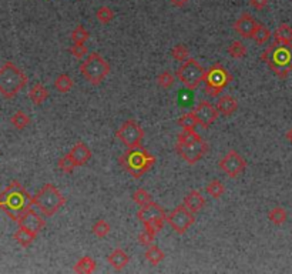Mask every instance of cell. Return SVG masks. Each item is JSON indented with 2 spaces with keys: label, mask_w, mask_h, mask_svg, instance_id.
Masks as SVG:
<instances>
[{
  "label": "cell",
  "mask_w": 292,
  "mask_h": 274,
  "mask_svg": "<svg viewBox=\"0 0 292 274\" xmlns=\"http://www.w3.org/2000/svg\"><path fill=\"white\" fill-rule=\"evenodd\" d=\"M32 207L33 197L19 181H12L0 193V209L15 221H17Z\"/></svg>",
  "instance_id": "6da1fadb"
},
{
  "label": "cell",
  "mask_w": 292,
  "mask_h": 274,
  "mask_svg": "<svg viewBox=\"0 0 292 274\" xmlns=\"http://www.w3.org/2000/svg\"><path fill=\"white\" fill-rule=\"evenodd\" d=\"M261 60L279 79H286L292 71V43L274 42L261 55Z\"/></svg>",
  "instance_id": "7a4b0ae2"
},
{
  "label": "cell",
  "mask_w": 292,
  "mask_h": 274,
  "mask_svg": "<svg viewBox=\"0 0 292 274\" xmlns=\"http://www.w3.org/2000/svg\"><path fill=\"white\" fill-rule=\"evenodd\" d=\"M177 153L188 163L196 165L208 151V144L196 130H182L177 140Z\"/></svg>",
  "instance_id": "3957f363"
},
{
  "label": "cell",
  "mask_w": 292,
  "mask_h": 274,
  "mask_svg": "<svg viewBox=\"0 0 292 274\" xmlns=\"http://www.w3.org/2000/svg\"><path fill=\"white\" fill-rule=\"evenodd\" d=\"M119 163L134 179H141L142 176L154 166L156 157L153 156L149 150L138 146V147L128 149L124 154H121Z\"/></svg>",
  "instance_id": "277c9868"
},
{
  "label": "cell",
  "mask_w": 292,
  "mask_h": 274,
  "mask_svg": "<svg viewBox=\"0 0 292 274\" xmlns=\"http://www.w3.org/2000/svg\"><path fill=\"white\" fill-rule=\"evenodd\" d=\"M66 204V197L52 183H46L33 196V206H36L44 216H53Z\"/></svg>",
  "instance_id": "5b68a950"
},
{
  "label": "cell",
  "mask_w": 292,
  "mask_h": 274,
  "mask_svg": "<svg viewBox=\"0 0 292 274\" xmlns=\"http://www.w3.org/2000/svg\"><path fill=\"white\" fill-rule=\"evenodd\" d=\"M27 85V76L12 62L0 69V93L5 99H13Z\"/></svg>",
  "instance_id": "8992f818"
},
{
  "label": "cell",
  "mask_w": 292,
  "mask_h": 274,
  "mask_svg": "<svg viewBox=\"0 0 292 274\" xmlns=\"http://www.w3.org/2000/svg\"><path fill=\"white\" fill-rule=\"evenodd\" d=\"M80 71L86 77L87 82L97 86L109 76L110 64L106 62L99 53H90L86 60L81 63Z\"/></svg>",
  "instance_id": "52a82bcc"
},
{
  "label": "cell",
  "mask_w": 292,
  "mask_h": 274,
  "mask_svg": "<svg viewBox=\"0 0 292 274\" xmlns=\"http://www.w3.org/2000/svg\"><path fill=\"white\" fill-rule=\"evenodd\" d=\"M206 73V69L196 59H188L182 63L181 67H178L175 76L188 90H196L204 82Z\"/></svg>",
  "instance_id": "ba28073f"
},
{
  "label": "cell",
  "mask_w": 292,
  "mask_h": 274,
  "mask_svg": "<svg viewBox=\"0 0 292 274\" xmlns=\"http://www.w3.org/2000/svg\"><path fill=\"white\" fill-rule=\"evenodd\" d=\"M232 80V76L229 74V71L220 64H214L211 66L206 73V77H204V83H206V93L210 97H217L220 96L224 87L228 85L229 82Z\"/></svg>",
  "instance_id": "9c48e42d"
},
{
  "label": "cell",
  "mask_w": 292,
  "mask_h": 274,
  "mask_svg": "<svg viewBox=\"0 0 292 274\" xmlns=\"http://www.w3.org/2000/svg\"><path fill=\"white\" fill-rule=\"evenodd\" d=\"M137 219L141 221L145 228H150L153 231H161L166 223V212L161 206L151 202V203L141 206V209L137 213Z\"/></svg>",
  "instance_id": "30bf717a"
},
{
  "label": "cell",
  "mask_w": 292,
  "mask_h": 274,
  "mask_svg": "<svg viewBox=\"0 0 292 274\" xmlns=\"http://www.w3.org/2000/svg\"><path fill=\"white\" fill-rule=\"evenodd\" d=\"M116 137L126 146L127 149H133V147L141 146V141L144 139V130L135 120L130 119L124 122L116 132Z\"/></svg>",
  "instance_id": "8fae6325"
},
{
  "label": "cell",
  "mask_w": 292,
  "mask_h": 274,
  "mask_svg": "<svg viewBox=\"0 0 292 274\" xmlns=\"http://www.w3.org/2000/svg\"><path fill=\"white\" fill-rule=\"evenodd\" d=\"M194 221H196L194 213L189 212L184 204L175 207L173 212L167 216L166 219L167 224L173 228L177 234H184V233L194 224Z\"/></svg>",
  "instance_id": "7c38bea8"
},
{
  "label": "cell",
  "mask_w": 292,
  "mask_h": 274,
  "mask_svg": "<svg viewBox=\"0 0 292 274\" xmlns=\"http://www.w3.org/2000/svg\"><path fill=\"white\" fill-rule=\"evenodd\" d=\"M220 169L231 179H235L239 174H242L247 167L245 159L235 150H229L225 156L220 160Z\"/></svg>",
  "instance_id": "4fadbf2b"
},
{
  "label": "cell",
  "mask_w": 292,
  "mask_h": 274,
  "mask_svg": "<svg viewBox=\"0 0 292 274\" xmlns=\"http://www.w3.org/2000/svg\"><path fill=\"white\" fill-rule=\"evenodd\" d=\"M192 113L197 119L198 125L204 127V129H208L210 126L213 125L214 122L218 119V114H220L217 107H214L210 102H201L200 104H197L196 109L192 110Z\"/></svg>",
  "instance_id": "5bb4252c"
},
{
  "label": "cell",
  "mask_w": 292,
  "mask_h": 274,
  "mask_svg": "<svg viewBox=\"0 0 292 274\" xmlns=\"http://www.w3.org/2000/svg\"><path fill=\"white\" fill-rule=\"evenodd\" d=\"M16 223L20 227L29 228V230L34 231V233H37V234L43 228L46 227V220L43 219L39 213L34 212L33 209H29L20 219L17 220Z\"/></svg>",
  "instance_id": "9a60e30c"
},
{
  "label": "cell",
  "mask_w": 292,
  "mask_h": 274,
  "mask_svg": "<svg viewBox=\"0 0 292 274\" xmlns=\"http://www.w3.org/2000/svg\"><path fill=\"white\" fill-rule=\"evenodd\" d=\"M257 24L258 23L255 22V19H254L253 16L250 15V13H244L235 22L234 29H235V31L242 39H250V37H253V33L255 30V27H257Z\"/></svg>",
  "instance_id": "2e32d148"
},
{
  "label": "cell",
  "mask_w": 292,
  "mask_h": 274,
  "mask_svg": "<svg viewBox=\"0 0 292 274\" xmlns=\"http://www.w3.org/2000/svg\"><path fill=\"white\" fill-rule=\"evenodd\" d=\"M69 154H70L71 157H73V160L76 162V165H77V167L79 166H84L91 159V150L88 149V146L87 144H84L83 141H79V143H76L73 147H71V150L69 151Z\"/></svg>",
  "instance_id": "e0dca14e"
},
{
  "label": "cell",
  "mask_w": 292,
  "mask_h": 274,
  "mask_svg": "<svg viewBox=\"0 0 292 274\" xmlns=\"http://www.w3.org/2000/svg\"><path fill=\"white\" fill-rule=\"evenodd\" d=\"M184 206L188 209L189 212L196 214V213L201 212L203 207L206 206V199L198 190H192V191H189L188 194L184 197Z\"/></svg>",
  "instance_id": "ac0fdd59"
},
{
  "label": "cell",
  "mask_w": 292,
  "mask_h": 274,
  "mask_svg": "<svg viewBox=\"0 0 292 274\" xmlns=\"http://www.w3.org/2000/svg\"><path fill=\"white\" fill-rule=\"evenodd\" d=\"M107 261H109V264H110L114 270L121 271V270L130 263V257H128V254H127L123 249H114V250L111 251L110 254L107 256Z\"/></svg>",
  "instance_id": "d6986e66"
},
{
  "label": "cell",
  "mask_w": 292,
  "mask_h": 274,
  "mask_svg": "<svg viewBox=\"0 0 292 274\" xmlns=\"http://www.w3.org/2000/svg\"><path fill=\"white\" fill-rule=\"evenodd\" d=\"M217 110L220 111V114L222 116H225V118H228L231 114H234L238 109V102L232 97V96H229V94H225V96H222L218 99V102H217Z\"/></svg>",
  "instance_id": "ffe728a7"
},
{
  "label": "cell",
  "mask_w": 292,
  "mask_h": 274,
  "mask_svg": "<svg viewBox=\"0 0 292 274\" xmlns=\"http://www.w3.org/2000/svg\"><path fill=\"white\" fill-rule=\"evenodd\" d=\"M36 236H37V233H34V231L29 230V228H24L19 226V228L16 230V233H15L13 237H15V240H16L17 243L26 249V247H29V246L36 240Z\"/></svg>",
  "instance_id": "44dd1931"
},
{
  "label": "cell",
  "mask_w": 292,
  "mask_h": 274,
  "mask_svg": "<svg viewBox=\"0 0 292 274\" xmlns=\"http://www.w3.org/2000/svg\"><path fill=\"white\" fill-rule=\"evenodd\" d=\"M29 97H30V100H32L34 104L40 106L41 103H44L48 99V90L43 86V85L37 83V85H34V86L30 89Z\"/></svg>",
  "instance_id": "7402d4cb"
},
{
  "label": "cell",
  "mask_w": 292,
  "mask_h": 274,
  "mask_svg": "<svg viewBox=\"0 0 292 274\" xmlns=\"http://www.w3.org/2000/svg\"><path fill=\"white\" fill-rule=\"evenodd\" d=\"M95 264L94 259H91V257H88V256H84V257H81V259L74 264V273H80V274H90V273H94L95 271Z\"/></svg>",
  "instance_id": "603a6c76"
},
{
  "label": "cell",
  "mask_w": 292,
  "mask_h": 274,
  "mask_svg": "<svg viewBox=\"0 0 292 274\" xmlns=\"http://www.w3.org/2000/svg\"><path fill=\"white\" fill-rule=\"evenodd\" d=\"M144 257H145L147 261H150L153 266H157V264H160L164 260L166 254L158 246L151 244V246H149V249L145 250V253H144Z\"/></svg>",
  "instance_id": "cb8c5ba5"
},
{
  "label": "cell",
  "mask_w": 292,
  "mask_h": 274,
  "mask_svg": "<svg viewBox=\"0 0 292 274\" xmlns=\"http://www.w3.org/2000/svg\"><path fill=\"white\" fill-rule=\"evenodd\" d=\"M274 39L279 43H292V27L289 24L282 23L274 31Z\"/></svg>",
  "instance_id": "d4e9b609"
},
{
  "label": "cell",
  "mask_w": 292,
  "mask_h": 274,
  "mask_svg": "<svg viewBox=\"0 0 292 274\" xmlns=\"http://www.w3.org/2000/svg\"><path fill=\"white\" fill-rule=\"evenodd\" d=\"M271 31H269V29L267 27V26H264V24H257V27H255V30H254L253 33V37L251 39H254V42L257 43V45H264V43H267L269 39H271Z\"/></svg>",
  "instance_id": "484cf974"
},
{
  "label": "cell",
  "mask_w": 292,
  "mask_h": 274,
  "mask_svg": "<svg viewBox=\"0 0 292 274\" xmlns=\"http://www.w3.org/2000/svg\"><path fill=\"white\" fill-rule=\"evenodd\" d=\"M110 230H111V227L107 220L99 219L97 221H95L94 224H93V227H91V233H93L95 237H99V239H104L106 236H109Z\"/></svg>",
  "instance_id": "4316f807"
},
{
  "label": "cell",
  "mask_w": 292,
  "mask_h": 274,
  "mask_svg": "<svg viewBox=\"0 0 292 274\" xmlns=\"http://www.w3.org/2000/svg\"><path fill=\"white\" fill-rule=\"evenodd\" d=\"M74 86V82L69 74H60L59 77L55 80V87L60 92V93H67L70 92Z\"/></svg>",
  "instance_id": "83f0119b"
},
{
  "label": "cell",
  "mask_w": 292,
  "mask_h": 274,
  "mask_svg": "<svg viewBox=\"0 0 292 274\" xmlns=\"http://www.w3.org/2000/svg\"><path fill=\"white\" fill-rule=\"evenodd\" d=\"M88 39H90V31L87 30L83 24L76 26V27H74V30L71 31V40H73V43L84 45Z\"/></svg>",
  "instance_id": "f1b7e54d"
},
{
  "label": "cell",
  "mask_w": 292,
  "mask_h": 274,
  "mask_svg": "<svg viewBox=\"0 0 292 274\" xmlns=\"http://www.w3.org/2000/svg\"><path fill=\"white\" fill-rule=\"evenodd\" d=\"M268 219L272 224L281 226V224H284L285 221H286L288 214H286L285 209H282V207H274V209L268 213Z\"/></svg>",
  "instance_id": "f546056e"
},
{
  "label": "cell",
  "mask_w": 292,
  "mask_h": 274,
  "mask_svg": "<svg viewBox=\"0 0 292 274\" xmlns=\"http://www.w3.org/2000/svg\"><path fill=\"white\" fill-rule=\"evenodd\" d=\"M178 126L182 127V130H196V127L198 126V122L194 113L189 111V113H185L182 114L181 118L178 119Z\"/></svg>",
  "instance_id": "4dcf8cb0"
},
{
  "label": "cell",
  "mask_w": 292,
  "mask_h": 274,
  "mask_svg": "<svg viewBox=\"0 0 292 274\" xmlns=\"http://www.w3.org/2000/svg\"><path fill=\"white\" fill-rule=\"evenodd\" d=\"M227 52H228V55L231 57H234V59H242L247 55V47L242 42H239V40H235V42H232L231 45L227 49Z\"/></svg>",
  "instance_id": "1f68e13d"
},
{
  "label": "cell",
  "mask_w": 292,
  "mask_h": 274,
  "mask_svg": "<svg viewBox=\"0 0 292 274\" xmlns=\"http://www.w3.org/2000/svg\"><path fill=\"white\" fill-rule=\"evenodd\" d=\"M10 123L15 126L16 129L22 130V129H24V127H27V126L30 125V118H29L24 111L19 110V111H16V113L12 116V119H10Z\"/></svg>",
  "instance_id": "d6a6232c"
},
{
  "label": "cell",
  "mask_w": 292,
  "mask_h": 274,
  "mask_svg": "<svg viewBox=\"0 0 292 274\" xmlns=\"http://www.w3.org/2000/svg\"><path fill=\"white\" fill-rule=\"evenodd\" d=\"M206 191L213 199H220L225 193V187H224V184L220 180H213L207 184Z\"/></svg>",
  "instance_id": "836d02e7"
},
{
  "label": "cell",
  "mask_w": 292,
  "mask_h": 274,
  "mask_svg": "<svg viewBox=\"0 0 292 274\" xmlns=\"http://www.w3.org/2000/svg\"><path fill=\"white\" fill-rule=\"evenodd\" d=\"M171 56H173L174 60L184 63L188 60L189 52L185 45H177V46H174L173 49H171Z\"/></svg>",
  "instance_id": "e575fe53"
},
{
  "label": "cell",
  "mask_w": 292,
  "mask_h": 274,
  "mask_svg": "<svg viewBox=\"0 0 292 274\" xmlns=\"http://www.w3.org/2000/svg\"><path fill=\"white\" fill-rule=\"evenodd\" d=\"M57 166H59V169H60L63 173H71L76 167H77L76 162L73 160V157H71L69 153H67L66 156L62 157V159H59Z\"/></svg>",
  "instance_id": "d590c367"
},
{
  "label": "cell",
  "mask_w": 292,
  "mask_h": 274,
  "mask_svg": "<svg viewBox=\"0 0 292 274\" xmlns=\"http://www.w3.org/2000/svg\"><path fill=\"white\" fill-rule=\"evenodd\" d=\"M95 17H97V20H99L100 23L109 24L111 20L114 19V12H113L110 8L103 6V8L97 9V12H95Z\"/></svg>",
  "instance_id": "8d00e7d4"
},
{
  "label": "cell",
  "mask_w": 292,
  "mask_h": 274,
  "mask_svg": "<svg viewBox=\"0 0 292 274\" xmlns=\"http://www.w3.org/2000/svg\"><path fill=\"white\" fill-rule=\"evenodd\" d=\"M133 202L138 204V206H145V204L151 203L153 199H151L150 193L147 190L138 188V190H135L134 193H133Z\"/></svg>",
  "instance_id": "74e56055"
},
{
  "label": "cell",
  "mask_w": 292,
  "mask_h": 274,
  "mask_svg": "<svg viewBox=\"0 0 292 274\" xmlns=\"http://www.w3.org/2000/svg\"><path fill=\"white\" fill-rule=\"evenodd\" d=\"M156 234H157L156 231H153L150 228L144 227V230L138 234V242H140V244L144 246V247H149V246H151V244L154 243V237H156Z\"/></svg>",
  "instance_id": "f35d334b"
},
{
  "label": "cell",
  "mask_w": 292,
  "mask_h": 274,
  "mask_svg": "<svg viewBox=\"0 0 292 274\" xmlns=\"http://www.w3.org/2000/svg\"><path fill=\"white\" fill-rule=\"evenodd\" d=\"M174 82H175V79L170 71H163L161 74H158L157 85L163 89H170L174 85Z\"/></svg>",
  "instance_id": "ab89813d"
},
{
  "label": "cell",
  "mask_w": 292,
  "mask_h": 274,
  "mask_svg": "<svg viewBox=\"0 0 292 274\" xmlns=\"http://www.w3.org/2000/svg\"><path fill=\"white\" fill-rule=\"evenodd\" d=\"M69 52H70L71 55L74 56L76 59H83V57L88 53L86 45H80V43H74V45L69 49Z\"/></svg>",
  "instance_id": "60d3db41"
},
{
  "label": "cell",
  "mask_w": 292,
  "mask_h": 274,
  "mask_svg": "<svg viewBox=\"0 0 292 274\" xmlns=\"http://www.w3.org/2000/svg\"><path fill=\"white\" fill-rule=\"evenodd\" d=\"M250 5H251L255 10H264V9L268 6V0H250Z\"/></svg>",
  "instance_id": "b9f144b4"
},
{
  "label": "cell",
  "mask_w": 292,
  "mask_h": 274,
  "mask_svg": "<svg viewBox=\"0 0 292 274\" xmlns=\"http://www.w3.org/2000/svg\"><path fill=\"white\" fill-rule=\"evenodd\" d=\"M171 2V5L175 6V8H184L187 3H188V0H170Z\"/></svg>",
  "instance_id": "7bdbcfd3"
},
{
  "label": "cell",
  "mask_w": 292,
  "mask_h": 274,
  "mask_svg": "<svg viewBox=\"0 0 292 274\" xmlns=\"http://www.w3.org/2000/svg\"><path fill=\"white\" fill-rule=\"evenodd\" d=\"M286 139H288V141L292 144V127L288 130V133H286Z\"/></svg>",
  "instance_id": "ee69618b"
}]
</instances>
